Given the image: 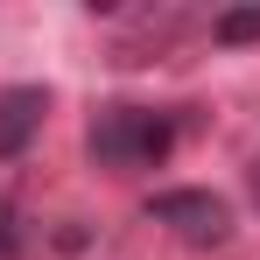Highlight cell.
<instances>
[{"mask_svg": "<svg viewBox=\"0 0 260 260\" xmlns=\"http://www.w3.org/2000/svg\"><path fill=\"white\" fill-rule=\"evenodd\" d=\"M85 148H91L99 169H155L176 148V127L162 113H148V106H106V113L91 120Z\"/></svg>", "mask_w": 260, "mask_h": 260, "instance_id": "obj_1", "label": "cell"}, {"mask_svg": "<svg viewBox=\"0 0 260 260\" xmlns=\"http://www.w3.org/2000/svg\"><path fill=\"white\" fill-rule=\"evenodd\" d=\"M148 218L169 225L176 239H190V246H225L232 239V211H225V197H211V190H155L148 197Z\"/></svg>", "mask_w": 260, "mask_h": 260, "instance_id": "obj_2", "label": "cell"}, {"mask_svg": "<svg viewBox=\"0 0 260 260\" xmlns=\"http://www.w3.org/2000/svg\"><path fill=\"white\" fill-rule=\"evenodd\" d=\"M43 113H49V91L43 85H7L0 91V162L28 155V141L43 134Z\"/></svg>", "mask_w": 260, "mask_h": 260, "instance_id": "obj_3", "label": "cell"}, {"mask_svg": "<svg viewBox=\"0 0 260 260\" xmlns=\"http://www.w3.org/2000/svg\"><path fill=\"white\" fill-rule=\"evenodd\" d=\"M211 43H260V0H253V7L211 14Z\"/></svg>", "mask_w": 260, "mask_h": 260, "instance_id": "obj_4", "label": "cell"}, {"mask_svg": "<svg viewBox=\"0 0 260 260\" xmlns=\"http://www.w3.org/2000/svg\"><path fill=\"white\" fill-rule=\"evenodd\" d=\"M14 246H21V232H14V211L0 204V260H14Z\"/></svg>", "mask_w": 260, "mask_h": 260, "instance_id": "obj_5", "label": "cell"}, {"mask_svg": "<svg viewBox=\"0 0 260 260\" xmlns=\"http://www.w3.org/2000/svg\"><path fill=\"white\" fill-rule=\"evenodd\" d=\"M246 183H253V197H260V162H253V176H246Z\"/></svg>", "mask_w": 260, "mask_h": 260, "instance_id": "obj_6", "label": "cell"}]
</instances>
